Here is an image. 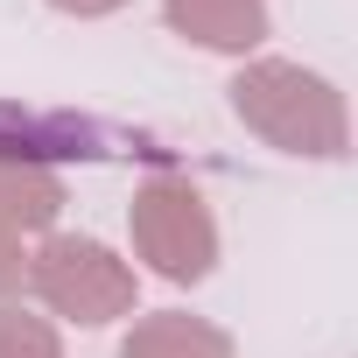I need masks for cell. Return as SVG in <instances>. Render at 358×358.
<instances>
[{"instance_id": "277c9868", "label": "cell", "mask_w": 358, "mask_h": 358, "mask_svg": "<svg viewBox=\"0 0 358 358\" xmlns=\"http://www.w3.org/2000/svg\"><path fill=\"white\" fill-rule=\"evenodd\" d=\"M162 22L169 36H183L211 57H253L274 29L267 0H162Z\"/></svg>"}, {"instance_id": "52a82bcc", "label": "cell", "mask_w": 358, "mask_h": 358, "mask_svg": "<svg viewBox=\"0 0 358 358\" xmlns=\"http://www.w3.org/2000/svg\"><path fill=\"white\" fill-rule=\"evenodd\" d=\"M0 358H64V337L50 316H36L22 302H0Z\"/></svg>"}, {"instance_id": "9c48e42d", "label": "cell", "mask_w": 358, "mask_h": 358, "mask_svg": "<svg viewBox=\"0 0 358 358\" xmlns=\"http://www.w3.org/2000/svg\"><path fill=\"white\" fill-rule=\"evenodd\" d=\"M57 15H78V22H99V15H120L127 0H50Z\"/></svg>"}, {"instance_id": "7a4b0ae2", "label": "cell", "mask_w": 358, "mask_h": 358, "mask_svg": "<svg viewBox=\"0 0 358 358\" xmlns=\"http://www.w3.org/2000/svg\"><path fill=\"white\" fill-rule=\"evenodd\" d=\"M22 288L50 316H64L78 330H106V323L134 316V302H141V274L106 239H85V232H50L29 253V281Z\"/></svg>"}, {"instance_id": "8992f818", "label": "cell", "mask_w": 358, "mask_h": 358, "mask_svg": "<svg viewBox=\"0 0 358 358\" xmlns=\"http://www.w3.org/2000/svg\"><path fill=\"white\" fill-rule=\"evenodd\" d=\"M64 211V183L29 162V155H0V225H15V232H50Z\"/></svg>"}, {"instance_id": "5b68a950", "label": "cell", "mask_w": 358, "mask_h": 358, "mask_svg": "<svg viewBox=\"0 0 358 358\" xmlns=\"http://www.w3.org/2000/svg\"><path fill=\"white\" fill-rule=\"evenodd\" d=\"M120 358H239V344L211 316L155 309V316H134V330L120 337Z\"/></svg>"}, {"instance_id": "ba28073f", "label": "cell", "mask_w": 358, "mask_h": 358, "mask_svg": "<svg viewBox=\"0 0 358 358\" xmlns=\"http://www.w3.org/2000/svg\"><path fill=\"white\" fill-rule=\"evenodd\" d=\"M22 281H29V246H22L15 225H0V302H8Z\"/></svg>"}, {"instance_id": "6da1fadb", "label": "cell", "mask_w": 358, "mask_h": 358, "mask_svg": "<svg viewBox=\"0 0 358 358\" xmlns=\"http://www.w3.org/2000/svg\"><path fill=\"white\" fill-rule=\"evenodd\" d=\"M232 113L246 134H260L267 148L302 155V162H344V148H351L344 92L323 71H302L288 57H253L232 78Z\"/></svg>"}, {"instance_id": "3957f363", "label": "cell", "mask_w": 358, "mask_h": 358, "mask_svg": "<svg viewBox=\"0 0 358 358\" xmlns=\"http://www.w3.org/2000/svg\"><path fill=\"white\" fill-rule=\"evenodd\" d=\"M127 232H134V253L148 260V274H162L176 288H197L218 267V218H211L204 190L183 183V176H148L127 204Z\"/></svg>"}]
</instances>
